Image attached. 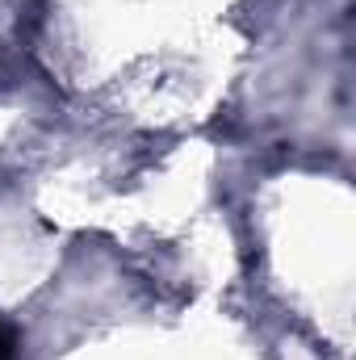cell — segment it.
Masks as SVG:
<instances>
[{
	"label": "cell",
	"mask_w": 356,
	"mask_h": 360,
	"mask_svg": "<svg viewBox=\"0 0 356 360\" xmlns=\"http://www.w3.org/2000/svg\"><path fill=\"white\" fill-rule=\"evenodd\" d=\"M13 352H17V335L8 327H0V360H13Z\"/></svg>",
	"instance_id": "obj_1"
}]
</instances>
